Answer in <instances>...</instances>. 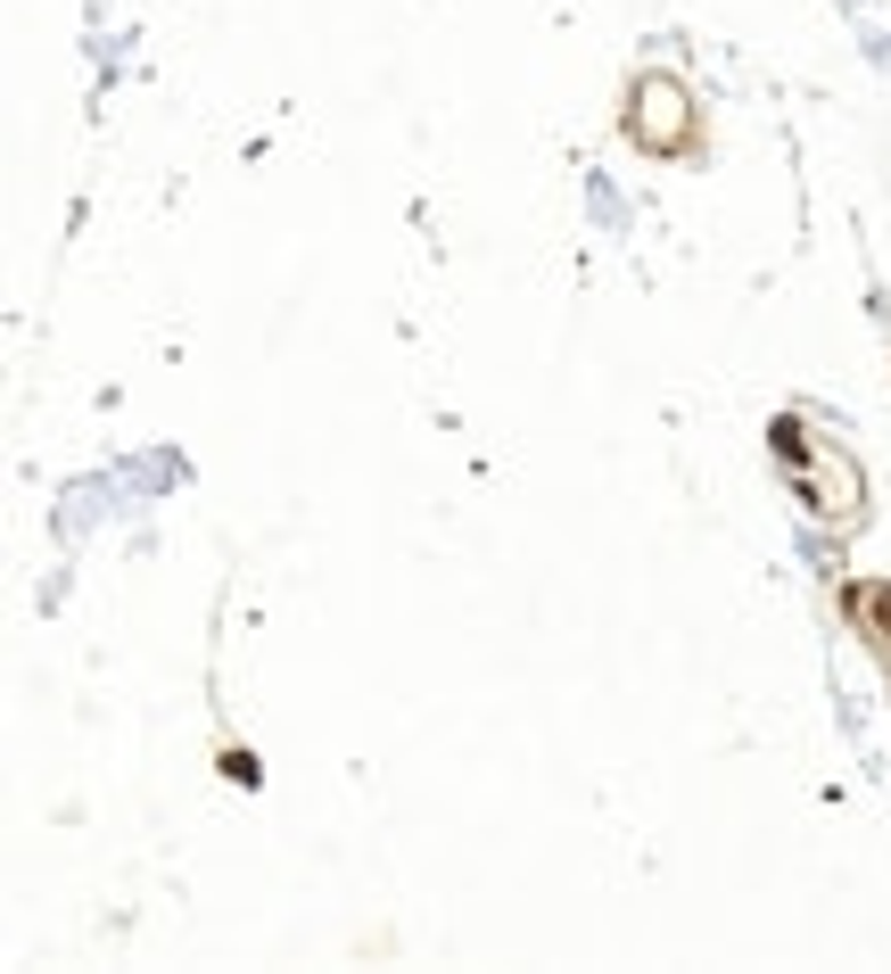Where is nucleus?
Returning <instances> with one entry per match:
<instances>
[{"mask_svg": "<svg viewBox=\"0 0 891 974\" xmlns=\"http://www.w3.org/2000/svg\"><path fill=\"white\" fill-rule=\"evenodd\" d=\"M768 447H776L784 479L800 487V504H809L817 521H834V528H858V521H867V471H858L834 438H809V421H800V413H776V421H768Z\"/></svg>", "mask_w": 891, "mask_h": 974, "instance_id": "nucleus-1", "label": "nucleus"}, {"mask_svg": "<svg viewBox=\"0 0 891 974\" xmlns=\"http://www.w3.org/2000/svg\"><path fill=\"white\" fill-rule=\"evenodd\" d=\"M619 132H628L644 157H693L702 150V108H693V92L677 75H635Z\"/></svg>", "mask_w": 891, "mask_h": 974, "instance_id": "nucleus-2", "label": "nucleus"}, {"mask_svg": "<svg viewBox=\"0 0 891 974\" xmlns=\"http://www.w3.org/2000/svg\"><path fill=\"white\" fill-rule=\"evenodd\" d=\"M215 769H223V776H231V785H257V776H264V769H257V751H240V744H231V751H223V760H215Z\"/></svg>", "mask_w": 891, "mask_h": 974, "instance_id": "nucleus-3", "label": "nucleus"}]
</instances>
